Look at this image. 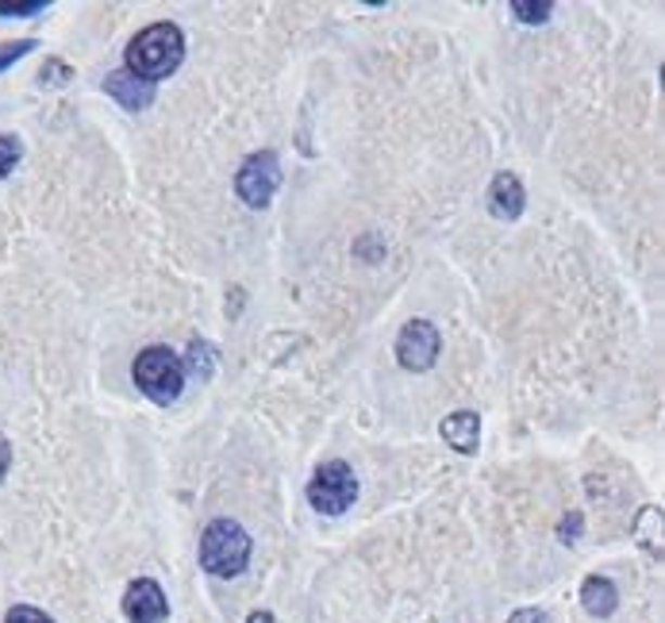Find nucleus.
Segmentation results:
<instances>
[{
    "mask_svg": "<svg viewBox=\"0 0 665 623\" xmlns=\"http://www.w3.org/2000/svg\"><path fill=\"white\" fill-rule=\"evenodd\" d=\"M186 59V35L177 24H151L127 42V74H136L139 81H162L169 77Z\"/></svg>",
    "mask_w": 665,
    "mask_h": 623,
    "instance_id": "f257e3e1",
    "label": "nucleus"
},
{
    "mask_svg": "<svg viewBox=\"0 0 665 623\" xmlns=\"http://www.w3.org/2000/svg\"><path fill=\"white\" fill-rule=\"evenodd\" d=\"M251 535L235 520H212L201 535V565L212 577H239L251 562Z\"/></svg>",
    "mask_w": 665,
    "mask_h": 623,
    "instance_id": "f03ea898",
    "label": "nucleus"
},
{
    "mask_svg": "<svg viewBox=\"0 0 665 623\" xmlns=\"http://www.w3.org/2000/svg\"><path fill=\"white\" fill-rule=\"evenodd\" d=\"M131 378H136L139 393L154 405H174L181 389H186V363L177 358L169 346H146L139 351L136 366H131Z\"/></svg>",
    "mask_w": 665,
    "mask_h": 623,
    "instance_id": "7ed1b4c3",
    "label": "nucleus"
},
{
    "mask_svg": "<svg viewBox=\"0 0 665 623\" xmlns=\"http://www.w3.org/2000/svg\"><path fill=\"white\" fill-rule=\"evenodd\" d=\"M358 500V478L346 462H323L308 481V505L323 516H343Z\"/></svg>",
    "mask_w": 665,
    "mask_h": 623,
    "instance_id": "20e7f679",
    "label": "nucleus"
},
{
    "mask_svg": "<svg viewBox=\"0 0 665 623\" xmlns=\"http://www.w3.org/2000/svg\"><path fill=\"white\" fill-rule=\"evenodd\" d=\"M281 186V162L273 151H254L251 158L239 166L235 174V193L246 208H266Z\"/></svg>",
    "mask_w": 665,
    "mask_h": 623,
    "instance_id": "39448f33",
    "label": "nucleus"
},
{
    "mask_svg": "<svg viewBox=\"0 0 665 623\" xmlns=\"http://www.w3.org/2000/svg\"><path fill=\"white\" fill-rule=\"evenodd\" d=\"M438 351H443V335H438V328L431 320H412L400 328V335H396V358H400V366L405 370H431V366L438 363Z\"/></svg>",
    "mask_w": 665,
    "mask_h": 623,
    "instance_id": "423d86ee",
    "label": "nucleus"
},
{
    "mask_svg": "<svg viewBox=\"0 0 665 623\" xmlns=\"http://www.w3.org/2000/svg\"><path fill=\"white\" fill-rule=\"evenodd\" d=\"M124 615L127 623H166L169 620V600L154 577H139L127 585L124 593Z\"/></svg>",
    "mask_w": 665,
    "mask_h": 623,
    "instance_id": "0eeeda50",
    "label": "nucleus"
},
{
    "mask_svg": "<svg viewBox=\"0 0 665 623\" xmlns=\"http://www.w3.org/2000/svg\"><path fill=\"white\" fill-rule=\"evenodd\" d=\"M438 435L447 438V447H455L458 455H477L481 447V416L462 408V412H450L447 420L438 423Z\"/></svg>",
    "mask_w": 665,
    "mask_h": 623,
    "instance_id": "6e6552de",
    "label": "nucleus"
},
{
    "mask_svg": "<svg viewBox=\"0 0 665 623\" xmlns=\"http://www.w3.org/2000/svg\"><path fill=\"white\" fill-rule=\"evenodd\" d=\"M104 93L116 97L127 112H143V109H151V101H154V85L139 81V77L127 74V69H116V74L104 77Z\"/></svg>",
    "mask_w": 665,
    "mask_h": 623,
    "instance_id": "1a4fd4ad",
    "label": "nucleus"
},
{
    "mask_svg": "<svg viewBox=\"0 0 665 623\" xmlns=\"http://www.w3.org/2000/svg\"><path fill=\"white\" fill-rule=\"evenodd\" d=\"M523 204H527V196H523V186L515 174H497L489 186V212L497 219H520L523 216Z\"/></svg>",
    "mask_w": 665,
    "mask_h": 623,
    "instance_id": "9d476101",
    "label": "nucleus"
},
{
    "mask_svg": "<svg viewBox=\"0 0 665 623\" xmlns=\"http://www.w3.org/2000/svg\"><path fill=\"white\" fill-rule=\"evenodd\" d=\"M581 605L589 615H612L615 605H619V593H615V585L608 582V577H589V582L581 585Z\"/></svg>",
    "mask_w": 665,
    "mask_h": 623,
    "instance_id": "9b49d317",
    "label": "nucleus"
},
{
    "mask_svg": "<svg viewBox=\"0 0 665 623\" xmlns=\"http://www.w3.org/2000/svg\"><path fill=\"white\" fill-rule=\"evenodd\" d=\"M189 366H193V373H201V378H212V370H216V346L196 339V343L189 346Z\"/></svg>",
    "mask_w": 665,
    "mask_h": 623,
    "instance_id": "f8f14e48",
    "label": "nucleus"
},
{
    "mask_svg": "<svg viewBox=\"0 0 665 623\" xmlns=\"http://www.w3.org/2000/svg\"><path fill=\"white\" fill-rule=\"evenodd\" d=\"M31 51H39V42L35 39H12V42H0V74L12 69L20 59H27Z\"/></svg>",
    "mask_w": 665,
    "mask_h": 623,
    "instance_id": "ddd939ff",
    "label": "nucleus"
},
{
    "mask_svg": "<svg viewBox=\"0 0 665 623\" xmlns=\"http://www.w3.org/2000/svg\"><path fill=\"white\" fill-rule=\"evenodd\" d=\"M550 12H554V4H550V0H542V4H527V0H512V16L520 20V24H547Z\"/></svg>",
    "mask_w": 665,
    "mask_h": 623,
    "instance_id": "4468645a",
    "label": "nucleus"
},
{
    "mask_svg": "<svg viewBox=\"0 0 665 623\" xmlns=\"http://www.w3.org/2000/svg\"><path fill=\"white\" fill-rule=\"evenodd\" d=\"M20 158H24V143H20L16 136H4V131H0V181L16 169Z\"/></svg>",
    "mask_w": 665,
    "mask_h": 623,
    "instance_id": "2eb2a0df",
    "label": "nucleus"
},
{
    "mask_svg": "<svg viewBox=\"0 0 665 623\" xmlns=\"http://www.w3.org/2000/svg\"><path fill=\"white\" fill-rule=\"evenodd\" d=\"M39 81L51 85V89H59V85L74 81V69H69L62 59H47V62H42V69H39Z\"/></svg>",
    "mask_w": 665,
    "mask_h": 623,
    "instance_id": "dca6fc26",
    "label": "nucleus"
},
{
    "mask_svg": "<svg viewBox=\"0 0 665 623\" xmlns=\"http://www.w3.org/2000/svg\"><path fill=\"white\" fill-rule=\"evenodd\" d=\"M51 9V0H27V4H9V0H0V16H42V12Z\"/></svg>",
    "mask_w": 665,
    "mask_h": 623,
    "instance_id": "f3484780",
    "label": "nucleus"
},
{
    "mask_svg": "<svg viewBox=\"0 0 665 623\" xmlns=\"http://www.w3.org/2000/svg\"><path fill=\"white\" fill-rule=\"evenodd\" d=\"M4 623H54V620L47 612H39V608H31V605H16L9 615H4Z\"/></svg>",
    "mask_w": 665,
    "mask_h": 623,
    "instance_id": "a211bd4d",
    "label": "nucleus"
},
{
    "mask_svg": "<svg viewBox=\"0 0 665 623\" xmlns=\"http://www.w3.org/2000/svg\"><path fill=\"white\" fill-rule=\"evenodd\" d=\"M508 623H550V615L542 608H520V612L508 615Z\"/></svg>",
    "mask_w": 665,
    "mask_h": 623,
    "instance_id": "6ab92c4d",
    "label": "nucleus"
},
{
    "mask_svg": "<svg viewBox=\"0 0 665 623\" xmlns=\"http://www.w3.org/2000/svg\"><path fill=\"white\" fill-rule=\"evenodd\" d=\"M9 470H12V443L0 435V481L9 478Z\"/></svg>",
    "mask_w": 665,
    "mask_h": 623,
    "instance_id": "aec40b11",
    "label": "nucleus"
},
{
    "mask_svg": "<svg viewBox=\"0 0 665 623\" xmlns=\"http://www.w3.org/2000/svg\"><path fill=\"white\" fill-rule=\"evenodd\" d=\"M246 623H273V612H251V620Z\"/></svg>",
    "mask_w": 665,
    "mask_h": 623,
    "instance_id": "412c9836",
    "label": "nucleus"
}]
</instances>
